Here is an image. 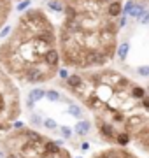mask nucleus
I'll return each instance as SVG.
<instances>
[{
  "mask_svg": "<svg viewBox=\"0 0 149 158\" xmlns=\"http://www.w3.org/2000/svg\"><path fill=\"white\" fill-rule=\"evenodd\" d=\"M63 14H65L67 19H75V18L79 16V11H77V7H75V6H65Z\"/></svg>",
  "mask_w": 149,
  "mask_h": 158,
  "instance_id": "nucleus-16",
  "label": "nucleus"
},
{
  "mask_svg": "<svg viewBox=\"0 0 149 158\" xmlns=\"http://www.w3.org/2000/svg\"><path fill=\"white\" fill-rule=\"evenodd\" d=\"M46 98L49 102H60L62 100V95H60L56 90H47L46 91Z\"/></svg>",
  "mask_w": 149,
  "mask_h": 158,
  "instance_id": "nucleus-19",
  "label": "nucleus"
},
{
  "mask_svg": "<svg viewBox=\"0 0 149 158\" xmlns=\"http://www.w3.org/2000/svg\"><path fill=\"white\" fill-rule=\"evenodd\" d=\"M140 107H142L144 111H146V113L149 114V97H146L144 100H140Z\"/></svg>",
  "mask_w": 149,
  "mask_h": 158,
  "instance_id": "nucleus-26",
  "label": "nucleus"
},
{
  "mask_svg": "<svg viewBox=\"0 0 149 158\" xmlns=\"http://www.w3.org/2000/svg\"><path fill=\"white\" fill-rule=\"evenodd\" d=\"M60 151H62V148L56 144V141H49L47 139L44 142V155H58Z\"/></svg>",
  "mask_w": 149,
  "mask_h": 158,
  "instance_id": "nucleus-12",
  "label": "nucleus"
},
{
  "mask_svg": "<svg viewBox=\"0 0 149 158\" xmlns=\"http://www.w3.org/2000/svg\"><path fill=\"white\" fill-rule=\"evenodd\" d=\"M81 149H83V151H88V149H90V142H83V144H81Z\"/></svg>",
  "mask_w": 149,
  "mask_h": 158,
  "instance_id": "nucleus-34",
  "label": "nucleus"
},
{
  "mask_svg": "<svg viewBox=\"0 0 149 158\" xmlns=\"http://www.w3.org/2000/svg\"><path fill=\"white\" fill-rule=\"evenodd\" d=\"M49 9L54 12H63V9H65V6H62L60 2H56V0H51L49 2Z\"/></svg>",
  "mask_w": 149,
  "mask_h": 158,
  "instance_id": "nucleus-22",
  "label": "nucleus"
},
{
  "mask_svg": "<svg viewBox=\"0 0 149 158\" xmlns=\"http://www.w3.org/2000/svg\"><path fill=\"white\" fill-rule=\"evenodd\" d=\"M69 114H72L74 118H84V114H83V109L77 106V104H69Z\"/></svg>",
  "mask_w": 149,
  "mask_h": 158,
  "instance_id": "nucleus-18",
  "label": "nucleus"
},
{
  "mask_svg": "<svg viewBox=\"0 0 149 158\" xmlns=\"http://www.w3.org/2000/svg\"><path fill=\"white\" fill-rule=\"evenodd\" d=\"M9 123H6V121H0V134H4V132H9Z\"/></svg>",
  "mask_w": 149,
  "mask_h": 158,
  "instance_id": "nucleus-31",
  "label": "nucleus"
},
{
  "mask_svg": "<svg viewBox=\"0 0 149 158\" xmlns=\"http://www.w3.org/2000/svg\"><path fill=\"white\" fill-rule=\"evenodd\" d=\"M75 158H83V156H75Z\"/></svg>",
  "mask_w": 149,
  "mask_h": 158,
  "instance_id": "nucleus-36",
  "label": "nucleus"
},
{
  "mask_svg": "<svg viewBox=\"0 0 149 158\" xmlns=\"http://www.w3.org/2000/svg\"><path fill=\"white\" fill-rule=\"evenodd\" d=\"M58 76H60L62 79H65V81H67L70 74H69V70H67V69H60V70H58Z\"/></svg>",
  "mask_w": 149,
  "mask_h": 158,
  "instance_id": "nucleus-29",
  "label": "nucleus"
},
{
  "mask_svg": "<svg viewBox=\"0 0 149 158\" xmlns=\"http://www.w3.org/2000/svg\"><path fill=\"white\" fill-rule=\"evenodd\" d=\"M74 132L77 134L79 137H86L90 132H91V123L88 119H79L74 127Z\"/></svg>",
  "mask_w": 149,
  "mask_h": 158,
  "instance_id": "nucleus-9",
  "label": "nucleus"
},
{
  "mask_svg": "<svg viewBox=\"0 0 149 158\" xmlns=\"http://www.w3.org/2000/svg\"><path fill=\"white\" fill-rule=\"evenodd\" d=\"M132 134L130 132H126V130H123V132H119L118 135H116V144L118 146H121V148H125V146H128L130 142H132Z\"/></svg>",
  "mask_w": 149,
  "mask_h": 158,
  "instance_id": "nucleus-11",
  "label": "nucleus"
},
{
  "mask_svg": "<svg viewBox=\"0 0 149 158\" xmlns=\"http://www.w3.org/2000/svg\"><path fill=\"white\" fill-rule=\"evenodd\" d=\"M111 60V56L105 51L100 49H84V65L83 69H90V67H102Z\"/></svg>",
  "mask_w": 149,
  "mask_h": 158,
  "instance_id": "nucleus-2",
  "label": "nucleus"
},
{
  "mask_svg": "<svg viewBox=\"0 0 149 158\" xmlns=\"http://www.w3.org/2000/svg\"><path fill=\"white\" fill-rule=\"evenodd\" d=\"M60 134H62L63 141H69V139H72V128L70 127H67V125H63V127H60Z\"/></svg>",
  "mask_w": 149,
  "mask_h": 158,
  "instance_id": "nucleus-20",
  "label": "nucleus"
},
{
  "mask_svg": "<svg viewBox=\"0 0 149 158\" xmlns=\"http://www.w3.org/2000/svg\"><path fill=\"white\" fill-rule=\"evenodd\" d=\"M30 6V0H23V2H19V6H18V11L21 12V11H25L26 7Z\"/></svg>",
  "mask_w": 149,
  "mask_h": 158,
  "instance_id": "nucleus-30",
  "label": "nucleus"
},
{
  "mask_svg": "<svg viewBox=\"0 0 149 158\" xmlns=\"http://www.w3.org/2000/svg\"><path fill=\"white\" fill-rule=\"evenodd\" d=\"M9 32H11V27H6V28L2 30V34H0V37H6V35L9 34Z\"/></svg>",
  "mask_w": 149,
  "mask_h": 158,
  "instance_id": "nucleus-33",
  "label": "nucleus"
},
{
  "mask_svg": "<svg viewBox=\"0 0 149 158\" xmlns=\"http://www.w3.org/2000/svg\"><path fill=\"white\" fill-rule=\"evenodd\" d=\"M105 7H107L105 12H107L109 18H119V14H123V6H121L119 0H112V2H109Z\"/></svg>",
  "mask_w": 149,
  "mask_h": 158,
  "instance_id": "nucleus-8",
  "label": "nucleus"
},
{
  "mask_svg": "<svg viewBox=\"0 0 149 158\" xmlns=\"http://www.w3.org/2000/svg\"><path fill=\"white\" fill-rule=\"evenodd\" d=\"M30 123L34 125L35 128H39V127H44V119L40 118L39 114H32V116H30Z\"/></svg>",
  "mask_w": 149,
  "mask_h": 158,
  "instance_id": "nucleus-21",
  "label": "nucleus"
},
{
  "mask_svg": "<svg viewBox=\"0 0 149 158\" xmlns=\"http://www.w3.org/2000/svg\"><path fill=\"white\" fill-rule=\"evenodd\" d=\"M144 11H146V9H144V6H142V4H135V6H133V9L130 11V14H128V18L139 19V18H140V16L144 14Z\"/></svg>",
  "mask_w": 149,
  "mask_h": 158,
  "instance_id": "nucleus-17",
  "label": "nucleus"
},
{
  "mask_svg": "<svg viewBox=\"0 0 149 158\" xmlns=\"http://www.w3.org/2000/svg\"><path fill=\"white\" fill-rule=\"evenodd\" d=\"M97 127H98V132L100 135L105 139L107 142L111 144H116V135L119 134V130L116 128V125L109 119H103V118H98L97 119Z\"/></svg>",
  "mask_w": 149,
  "mask_h": 158,
  "instance_id": "nucleus-3",
  "label": "nucleus"
},
{
  "mask_svg": "<svg viewBox=\"0 0 149 158\" xmlns=\"http://www.w3.org/2000/svg\"><path fill=\"white\" fill-rule=\"evenodd\" d=\"M146 123H147V118H146V116H142V114H132V116H126L125 130L126 132H130V130L142 128Z\"/></svg>",
  "mask_w": 149,
  "mask_h": 158,
  "instance_id": "nucleus-5",
  "label": "nucleus"
},
{
  "mask_svg": "<svg viewBox=\"0 0 149 158\" xmlns=\"http://www.w3.org/2000/svg\"><path fill=\"white\" fill-rule=\"evenodd\" d=\"M44 127H46L47 130H54V128H58L56 121H54V119H51V118H46V119H44Z\"/></svg>",
  "mask_w": 149,
  "mask_h": 158,
  "instance_id": "nucleus-23",
  "label": "nucleus"
},
{
  "mask_svg": "<svg viewBox=\"0 0 149 158\" xmlns=\"http://www.w3.org/2000/svg\"><path fill=\"white\" fill-rule=\"evenodd\" d=\"M44 65H46V63H44ZM44 65H40V63L28 65V67L23 70L25 81H28V83H32V85H37V83H44V81H47V79H51L54 69H51V67L44 69Z\"/></svg>",
  "mask_w": 149,
  "mask_h": 158,
  "instance_id": "nucleus-1",
  "label": "nucleus"
},
{
  "mask_svg": "<svg viewBox=\"0 0 149 158\" xmlns=\"http://www.w3.org/2000/svg\"><path fill=\"white\" fill-rule=\"evenodd\" d=\"M139 21L142 23V25H147L149 23V11H144V14L139 18Z\"/></svg>",
  "mask_w": 149,
  "mask_h": 158,
  "instance_id": "nucleus-27",
  "label": "nucleus"
},
{
  "mask_svg": "<svg viewBox=\"0 0 149 158\" xmlns=\"http://www.w3.org/2000/svg\"><path fill=\"white\" fill-rule=\"evenodd\" d=\"M146 93H147V91L144 90L142 86L133 85L132 88H130V97H132L133 100H144V98H146Z\"/></svg>",
  "mask_w": 149,
  "mask_h": 158,
  "instance_id": "nucleus-13",
  "label": "nucleus"
},
{
  "mask_svg": "<svg viewBox=\"0 0 149 158\" xmlns=\"http://www.w3.org/2000/svg\"><path fill=\"white\" fill-rule=\"evenodd\" d=\"M125 158H137V156H133L132 153H128V151H125Z\"/></svg>",
  "mask_w": 149,
  "mask_h": 158,
  "instance_id": "nucleus-35",
  "label": "nucleus"
},
{
  "mask_svg": "<svg viewBox=\"0 0 149 158\" xmlns=\"http://www.w3.org/2000/svg\"><path fill=\"white\" fill-rule=\"evenodd\" d=\"M83 83H84V77H83L81 74H77V72H75V74H70L69 79H67V86H69L72 91H75L81 85H83Z\"/></svg>",
  "mask_w": 149,
  "mask_h": 158,
  "instance_id": "nucleus-10",
  "label": "nucleus"
},
{
  "mask_svg": "<svg viewBox=\"0 0 149 158\" xmlns=\"http://www.w3.org/2000/svg\"><path fill=\"white\" fill-rule=\"evenodd\" d=\"M44 97H46V91L42 90V88H34V90H30V93H28V100H32L35 104V102L42 100Z\"/></svg>",
  "mask_w": 149,
  "mask_h": 158,
  "instance_id": "nucleus-14",
  "label": "nucleus"
},
{
  "mask_svg": "<svg viewBox=\"0 0 149 158\" xmlns=\"http://www.w3.org/2000/svg\"><path fill=\"white\" fill-rule=\"evenodd\" d=\"M42 62L46 63L47 67L56 69V67H58V63H60V53H58V49L51 48V49L47 51L44 56H42Z\"/></svg>",
  "mask_w": 149,
  "mask_h": 158,
  "instance_id": "nucleus-7",
  "label": "nucleus"
},
{
  "mask_svg": "<svg viewBox=\"0 0 149 158\" xmlns=\"http://www.w3.org/2000/svg\"><path fill=\"white\" fill-rule=\"evenodd\" d=\"M2 2H4V0H0V4H2Z\"/></svg>",
  "mask_w": 149,
  "mask_h": 158,
  "instance_id": "nucleus-38",
  "label": "nucleus"
},
{
  "mask_svg": "<svg viewBox=\"0 0 149 158\" xmlns=\"http://www.w3.org/2000/svg\"><path fill=\"white\" fill-rule=\"evenodd\" d=\"M147 95H149V88H147Z\"/></svg>",
  "mask_w": 149,
  "mask_h": 158,
  "instance_id": "nucleus-37",
  "label": "nucleus"
},
{
  "mask_svg": "<svg viewBox=\"0 0 149 158\" xmlns=\"http://www.w3.org/2000/svg\"><path fill=\"white\" fill-rule=\"evenodd\" d=\"M95 97L100 98L103 104H107V102L114 97V88L111 85H107V83H98V85L95 86Z\"/></svg>",
  "mask_w": 149,
  "mask_h": 158,
  "instance_id": "nucleus-4",
  "label": "nucleus"
},
{
  "mask_svg": "<svg viewBox=\"0 0 149 158\" xmlns=\"http://www.w3.org/2000/svg\"><path fill=\"white\" fill-rule=\"evenodd\" d=\"M133 6H135V2H133V0H128V2H126V6L123 7V14H126V16H128V14H130V11L133 9Z\"/></svg>",
  "mask_w": 149,
  "mask_h": 158,
  "instance_id": "nucleus-25",
  "label": "nucleus"
},
{
  "mask_svg": "<svg viewBox=\"0 0 149 158\" xmlns=\"http://www.w3.org/2000/svg\"><path fill=\"white\" fill-rule=\"evenodd\" d=\"M128 51H130V44H128V42H121V44L118 46L116 53H118V56H119L121 62H125V60H126V56H128Z\"/></svg>",
  "mask_w": 149,
  "mask_h": 158,
  "instance_id": "nucleus-15",
  "label": "nucleus"
},
{
  "mask_svg": "<svg viewBox=\"0 0 149 158\" xmlns=\"http://www.w3.org/2000/svg\"><path fill=\"white\" fill-rule=\"evenodd\" d=\"M126 21H128V16H126V14H123V16H121L119 19H118V27H119V28L126 27Z\"/></svg>",
  "mask_w": 149,
  "mask_h": 158,
  "instance_id": "nucleus-28",
  "label": "nucleus"
},
{
  "mask_svg": "<svg viewBox=\"0 0 149 158\" xmlns=\"http://www.w3.org/2000/svg\"><path fill=\"white\" fill-rule=\"evenodd\" d=\"M12 128H14V130H25V123H23V121H14Z\"/></svg>",
  "mask_w": 149,
  "mask_h": 158,
  "instance_id": "nucleus-32",
  "label": "nucleus"
},
{
  "mask_svg": "<svg viewBox=\"0 0 149 158\" xmlns=\"http://www.w3.org/2000/svg\"><path fill=\"white\" fill-rule=\"evenodd\" d=\"M21 135L25 137V141L35 142V144H44V142L47 141V139H46L44 135H42V134H39L37 130H32V128H25V130H21Z\"/></svg>",
  "mask_w": 149,
  "mask_h": 158,
  "instance_id": "nucleus-6",
  "label": "nucleus"
},
{
  "mask_svg": "<svg viewBox=\"0 0 149 158\" xmlns=\"http://www.w3.org/2000/svg\"><path fill=\"white\" fill-rule=\"evenodd\" d=\"M137 74L139 76H142V77H147L149 76V65H142V67L137 69Z\"/></svg>",
  "mask_w": 149,
  "mask_h": 158,
  "instance_id": "nucleus-24",
  "label": "nucleus"
}]
</instances>
